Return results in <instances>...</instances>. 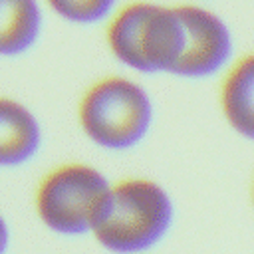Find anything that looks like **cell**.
Returning <instances> with one entry per match:
<instances>
[{
    "mask_svg": "<svg viewBox=\"0 0 254 254\" xmlns=\"http://www.w3.org/2000/svg\"><path fill=\"white\" fill-rule=\"evenodd\" d=\"M105 24V46L125 67L139 73H173L183 50L177 4L129 0L117 4Z\"/></svg>",
    "mask_w": 254,
    "mask_h": 254,
    "instance_id": "obj_1",
    "label": "cell"
},
{
    "mask_svg": "<svg viewBox=\"0 0 254 254\" xmlns=\"http://www.w3.org/2000/svg\"><path fill=\"white\" fill-rule=\"evenodd\" d=\"M175 206L169 192L149 179H123L109 187L91 234L115 254H141L169 232Z\"/></svg>",
    "mask_w": 254,
    "mask_h": 254,
    "instance_id": "obj_2",
    "label": "cell"
},
{
    "mask_svg": "<svg viewBox=\"0 0 254 254\" xmlns=\"http://www.w3.org/2000/svg\"><path fill=\"white\" fill-rule=\"evenodd\" d=\"M77 121L83 135L97 147L123 151L147 137L153 125V101L135 79L105 75L81 93Z\"/></svg>",
    "mask_w": 254,
    "mask_h": 254,
    "instance_id": "obj_3",
    "label": "cell"
},
{
    "mask_svg": "<svg viewBox=\"0 0 254 254\" xmlns=\"http://www.w3.org/2000/svg\"><path fill=\"white\" fill-rule=\"evenodd\" d=\"M109 187L107 179L95 167L83 163L60 165L38 185V216L58 234L75 236L91 232Z\"/></svg>",
    "mask_w": 254,
    "mask_h": 254,
    "instance_id": "obj_4",
    "label": "cell"
},
{
    "mask_svg": "<svg viewBox=\"0 0 254 254\" xmlns=\"http://www.w3.org/2000/svg\"><path fill=\"white\" fill-rule=\"evenodd\" d=\"M183 22V50L171 75L206 79L222 73L234 56V34L228 22L200 0L177 2Z\"/></svg>",
    "mask_w": 254,
    "mask_h": 254,
    "instance_id": "obj_5",
    "label": "cell"
},
{
    "mask_svg": "<svg viewBox=\"0 0 254 254\" xmlns=\"http://www.w3.org/2000/svg\"><path fill=\"white\" fill-rule=\"evenodd\" d=\"M220 75L218 105L226 125L254 141V50L234 58Z\"/></svg>",
    "mask_w": 254,
    "mask_h": 254,
    "instance_id": "obj_6",
    "label": "cell"
},
{
    "mask_svg": "<svg viewBox=\"0 0 254 254\" xmlns=\"http://www.w3.org/2000/svg\"><path fill=\"white\" fill-rule=\"evenodd\" d=\"M42 143V127L22 101L0 95V167L30 161Z\"/></svg>",
    "mask_w": 254,
    "mask_h": 254,
    "instance_id": "obj_7",
    "label": "cell"
},
{
    "mask_svg": "<svg viewBox=\"0 0 254 254\" xmlns=\"http://www.w3.org/2000/svg\"><path fill=\"white\" fill-rule=\"evenodd\" d=\"M44 26L42 0H0V58L30 52Z\"/></svg>",
    "mask_w": 254,
    "mask_h": 254,
    "instance_id": "obj_8",
    "label": "cell"
},
{
    "mask_svg": "<svg viewBox=\"0 0 254 254\" xmlns=\"http://www.w3.org/2000/svg\"><path fill=\"white\" fill-rule=\"evenodd\" d=\"M42 4L64 22L89 26V24L105 22L119 2L117 0H42Z\"/></svg>",
    "mask_w": 254,
    "mask_h": 254,
    "instance_id": "obj_9",
    "label": "cell"
},
{
    "mask_svg": "<svg viewBox=\"0 0 254 254\" xmlns=\"http://www.w3.org/2000/svg\"><path fill=\"white\" fill-rule=\"evenodd\" d=\"M8 240H10L8 224H6L4 216L0 214V254H4V252H6V248H8Z\"/></svg>",
    "mask_w": 254,
    "mask_h": 254,
    "instance_id": "obj_10",
    "label": "cell"
},
{
    "mask_svg": "<svg viewBox=\"0 0 254 254\" xmlns=\"http://www.w3.org/2000/svg\"><path fill=\"white\" fill-rule=\"evenodd\" d=\"M250 200H252V208H254V179H252V185H250Z\"/></svg>",
    "mask_w": 254,
    "mask_h": 254,
    "instance_id": "obj_11",
    "label": "cell"
}]
</instances>
